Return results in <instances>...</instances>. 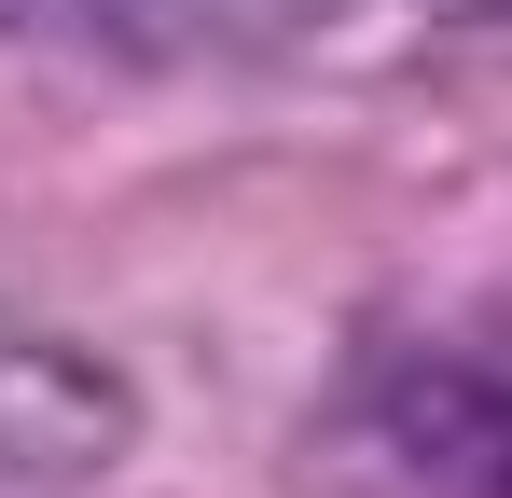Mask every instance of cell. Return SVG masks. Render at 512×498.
Wrapping results in <instances>:
<instances>
[{"mask_svg":"<svg viewBox=\"0 0 512 498\" xmlns=\"http://www.w3.org/2000/svg\"><path fill=\"white\" fill-rule=\"evenodd\" d=\"M319 0H111V28L139 56H250V42H291Z\"/></svg>","mask_w":512,"mask_h":498,"instance_id":"obj_3","label":"cell"},{"mask_svg":"<svg viewBox=\"0 0 512 498\" xmlns=\"http://www.w3.org/2000/svg\"><path fill=\"white\" fill-rule=\"evenodd\" d=\"M125 443H139V388L97 346L0 305V498H84L97 471H125Z\"/></svg>","mask_w":512,"mask_h":498,"instance_id":"obj_1","label":"cell"},{"mask_svg":"<svg viewBox=\"0 0 512 498\" xmlns=\"http://www.w3.org/2000/svg\"><path fill=\"white\" fill-rule=\"evenodd\" d=\"M374 429H388V457L416 471V498H512V374L499 360H457V346L388 360Z\"/></svg>","mask_w":512,"mask_h":498,"instance_id":"obj_2","label":"cell"}]
</instances>
